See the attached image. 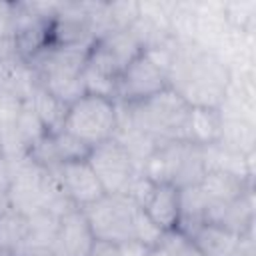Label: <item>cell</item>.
Returning a JSON list of instances; mask_svg holds the SVG:
<instances>
[{
  "instance_id": "1",
  "label": "cell",
  "mask_w": 256,
  "mask_h": 256,
  "mask_svg": "<svg viewBox=\"0 0 256 256\" xmlns=\"http://www.w3.org/2000/svg\"><path fill=\"white\" fill-rule=\"evenodd\" d=\"M116 108H118V118L126 120L136 130L156 138L158 142H168V140L188 142L186 122L192 106L170 86L138 104L116 102Z\"/></svg>"
},
{
  "instance_id": "2",
  "label": "cell",
  "mask_w": 256,
  "mask_h": 256,
  "mask_svg": "<svg viewBox=\"0 0 256 256\" xmlns=\"http://www.w3.org/2000/svg\"><path fill=\"white\" fill-rule=\"evenodd\" d=\"M140 172L156 184L166 182V184H174L176 188L196 186L206 172L202 146L184 140L162 142L144 160Z\"/></svg>"
},
{
  "instance_id": "3",
  "label": "cell",
  "mask_w": 256,
  "mask_h": 256,
  "mask_svg": "<svg viewBox=\"0 0 256 256\" xmlns=\"http://www.w3.org/2000/svg\"><path fill=\"white\" fill-rule=\"evenodd\" d=\"M118 126V108L114 100L84 94L68 106L64 130L80 138L88 148H94L114 138Z\"/></svg>"
},
{
  "instance_id": "4",
  "label": "cell",
  "mask_w": 256,
  "mask_h": 256,
  "mask_svg": "<svg viewBox=\"0 0 256 256\" xmlns=\"http://www.w3.org/2000/svg\"><path fill=\"white\" fill-rule=\"evenodd\" d=\"M138 204L126 194H104L100 200L82 208L96 240L122 244L132 238V220Z\"/></svg>"
},
{
  "instance_id": "5",
  "label": "cell",
  "mask_w": 256,
  "mask_h": 256,
  "mask_svg": "<svg viewBox=\"0 0 256 256\" xmlns=\"http://www.w3.org/2000/svg\"><path fill=\"white\" fill-rule=\"evenodd\" d=\"M88 164L98 176L106 194H124L132 182V178L140 172L134 158L126 150L122 142L110 138L94 148H90Z\"/></svg>"
},
{
  "instance_id": "6",
  "label": "cell",
  "mask_w": 256,
  "mask_h": 256,
  "mask_svg": "<svg viewBox=\"0 0 256 256\" xmlns=\"http://www.w3.org/2000/svg\"><path fill=\"white\" fill-rule=\"evenodd\" d=\"M170 86L166 70L154 62L146 52L138 54L120 74L118 80V98L122 104H138L144 102L158 92Z\"/></svg>"
},
{
  "instance_id": "7",
  "label": "cell",
  "mask_w": 256,
  "mask_h": 256,
  "mask_svg": "<svg viewBox=\"0 0 256 256\" xmlns=\"http://www.w3.org/2000/svg\"><path fill=\"white\" fill-rule=\"evenodd\" d=\"M12 162H14V176L8 188L10 208L24 216L42 212L44 182H46L48 170L40 168L30 156H24Z\"/></svg>"
},
{
  "instance_id": "8",
  "label": "cell",
  "mask_w": 256,
  "mask_h": 256,
  "mask_svg": "<svg viewBox=\"0 0 256 256\" xmlns=\"http://www.w3.org/2000/svg\"><path fill=\"white\" fill-rule=\"evenodd\" d=\"M54 172H56L64 192L72 200V204L76 208H80V210L90 206L92 202L100 200L106 194L102 184H100V180H98V176L90 168L88 160L66 162V164L58 166Z\"/></svg>"
},
{
  "instance_id": "9",
  "label": "cell",
  "mask_w": 256,
  "mask_h": 256,
  "mask_svg": "<svg viewBox=\"0 0 256 256\" xmlns=\"http://www.w3.org/2000/svg\"><path fill=\"white\" fill-rule=\"evenodd\" d=\"M94 234L90 230V224L80 208L64 214L58 222V230L54 236V242L50 246L52 256H88Z\"/></svg>"
},
{
  "instance_id": "10",
  "label": "cell",
  "mask_w": 256,
  "mask_h": 256,
  "mask_svg": "<svg viewBox=\"0 0 256 256\" xmlns=\"http://www.w3.org/2000/svg\"><path fill=\"white\" fill-rule=\"evenodd\" d=\"M140 208L160 230H176L180 220V188L166 182H154L150 194L146 196Z\"/></svg>"
},
{
  "instance_id": "11",
  "label": "cell",
  "mask_w": 256,
  "mask_h": 256,
  "mask_svg": "<svg viewBox=\"0 0 256 256\" xmlns=\"http://www.w3.org/2000/svg\"><path fill=\"white\" fill-rule=\"evenodd\" d=\"M196 186L200 188L208 206H224L250 192V184L246 178L216 168H208Z\"/></svg>"
},
{
  "instance_id": "12",
  "label": "cell",
  "mask_w": 256,
  "mask_h": 256,
  "mask_svg": "<svg viewBox=\"0 0 256 256\" xmlns=\"http://www.w3.org/2000/svg\"><path fill=\"white\" fill-rule=\"evenodd\" d=\"M222 126L224 112L220 108L192 106L186 122V140L202 148L218 144L222 138Z\"/></svg>"
},
{
  "instance_id": "13",
  "label": "cell",
  "mask_w": 256,
  "mask_h": 256,
  "mask_svg": "<svg viewBox=\"0 0 256 256\" xmlns=\"http://www.w3.org/2000/svg\"><path fill=\"white\" fill-rule=\"evenodd\" d=\"M240 236L242 234H236L224 226L204 222L190 234V240L202 250L204 256H234Z\"/></svg>"
},
{
  "instance_id": "14",
  "label": "cell",
  "mask_w": 256,
  "mask_h": 256,
  "mask_svg": "<svg viewBox=\"0 0 256 256\" xmlns=\"http://www.w3.org/2000/svg\"><path fill=\"white\" fill-rule=\"evenodd\" d=\"M24 104L42 120V124L46 126L48 134H54V132H58V130L64 128L68 104H64L56 96H52L40 82L32 88V92L28 94V98L24 100Z\"/></svg>"
},
{
  "instance_id": "15",
  "label": "cell",
  "mask_w": 256,
  "mask_h": 256,
  "mask_svg": "<svg viewBox=\"0 0 256 256\" xmlns=\"http://www.w3.org/2000/svg\"><path fill=\"white\" fill-rule=\"evenodd\" d=\"M60 218L48 212H36L28 216V236L24 246L14 256H26L32 252H50V246L54 242L56 230H58Z\"/></svg>"
},
{
  "instance_id": "16",
  "label": "cell",
  "mask_w": 256,
  "mask_h": 256,
  "mask_svg": "<svg viewBox=\"0 0 256 256\" xmlns=\"http://www.w3.org/2000/svg\"><path fill=\"white\" fill-rule=\"evenodd\" d=\"M28 236V216L16 212V210H6L0 214V252L16 254Z\"/></svg>"
},
{
  "instance_id": "17",
  "label": "cell",
  "mask_w": 256,
  "mask_h": 256,
  "mask_svg": "<svg viewBox=\"0 0 256 256\" xmlns=\"http://www.w3.org/2000/svg\"><path fill=\"white\" fill-rule=\"evenodd\" d=\"M50 142H52V148L56 152V158L62 164L66 162H78V160H86L88 154H90V148L80 140L76 138L74 134L66 132L64 128L50 134Z\"/></svg>"
},
{
  "instance_id": "18",
  "label": "cell",
  "mask_w": 256,
  "mask_h": 256,
  "mask_svg": "<svg viewBox=\"0 0 256 256\" xmlns=\"http://www.w3.org/2000/svg\"><path fill=\"white\" fill-rule=\"evenodd\" d=\"M14 128H16V132H18V136L22 138L24 146L28 148V152H30V148H32L34 144H38L44 136H48V130H46V126L42 124V120H40L26 104H24L22 112L18 114Z\"/></svg>"
},
{
  "instance_id": "19",
  "label": "cell",
  "mask_w": 256,
  "mask_h": 256,
  "mask_svg": "<svg viewBox=\"0 0 256 256\" xmlns=\"http://www.w3.org/2000/svg\"><path fill=\"white\" fill-rule=\"evenodd\" d=\"M132 238L142 242V244H146V246H150V248H154V246H158L162 242L164 230H160L150 220V216L138 206L136 212H134V220H132Z\"/></svg>"
},
{
  "instance_id": "20",
  "label": "cell",
  "mask_w": 256,
  "mask_h": 256,
  "mask_svg": "<svg viewBox=\"0 0 256 256\" xmlns=\"http://www.w3.org/2000/svg\"><path fill=\"white\" fill-rule=\"evenodd\" d=\"M140 16V2H108V18L114 30H128Z\"/></svg>"
},
{
  "instance_id": "21",
  "label": "cell",
  "mask_w": 256,
  "mask_h": 256,
  "mask_svg": "<svg viewBox=\"0 0 256 256\" xmlns=\"http://www.w3.org/2000/svg\"><path fill=\"white\" fill-rule=\"evenodd\" d=\"M172 256H204L202 250L190 240V236L178 232V230H170L164 232V238L160 242Z\"/></svg>"
},
{
  "instance_id": "22",
  "label": "cell",
  "mask_w": 256,
  "mask_h": 256,
  "mask_svg": "<svg viewBox=\"0 0 256 256\" xmlns=\"http://www.w3.org/2000/svg\"><path fill=\"white\" fill-rule=\"evenodd\" d=\"M22 108H24L22 98H18V96H14L6 90H0V130L8 128V126H14Z\"/></svg>"
},
{
  "instance_id": "23",
  "label": "cell",
  "mask_w": 256,
  "mask_h": 256,
  "mask_svg": "<svg viewBox=\"0 0 256 256\" xmlns=\"http://www.w3.org/2000/svg\"><path fill=\"white\" fill-rule=\"evenodd\" d=\"M88 256H122L120 244L108 242V240H94Z\"/></svg>"
},
{
  "instance_id": "24",
  "label": "cell",
  "mask_w": 256,
  "mask_h": 256,
  "mask_svg": "<svg viewBox=\"0 0 256 256\" xmlns=\"http://www.w3.org/2000/svg\"><path fill=\"white\" fill-rule=\"evenodd\" d=\"M12 176H14V162L0 156V190L2 192H8L12 184Z\"/></svg>"
},
{
  "instance_id": "25",
  "label": "cell",
  "mask_w": 256,
  "mask_h": 256,
  "mask_svg": "<svg viewBox=\"0 0 256 256\" xmlns=\"http://www.w3.org/2000/svg\"><path fill=\"white\" fill-rule=\"evenodd\" d=\"M120 252H122V256H146L150 252V246H146L138 240H126L120 244Z\"/></svg>"
},
{
  "instance_id": "26",
  "label": "cell",
  "mask_w": 256,
  "mask_h": 256,
  "mask_svg": "<svg viewBox=\"0 0 256 256\" xmlns=\"http://www.w3.org/2000/svg\"><path fill=\"white\" fill-rule=\"evenodd\" d=\"M146 256H172L162 244H158V246H154V248H150V252L146 254Z\"/></svg>"
},
{
  "instance_id": "27",
  "label": "cell",
  "mask_w": 256,
  "mask_h": 256,
  "mask_svg": "<svg viewBox=\"0 0 256 256\" xmlns=\"http://www.w3.org/2000/svg\"><path fill=\"white\" fill-rule=\"evenodd\" d=\"M6 210H10V200H8V192L0 190V214H4Z\"/></svg>"
},
{
  "instance_id": "28",
  "label": "cell",
  "mask_w": 256,
  "mask_h": 256,
  "mask_svg": "<svg viewBox=\"0 0 256 256\" xmlns=\"http://www.w3.org/2000/svg\"><path fill=\"white\" fill-rule=\"evenodd\" d=\"M0 156H2V150H0Z\"/></svg>"
}]
</instances>
